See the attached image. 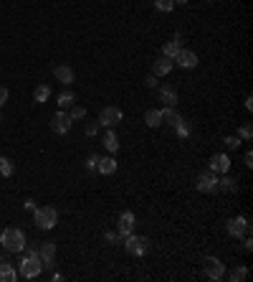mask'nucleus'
Listing matches in <instances>:
<instances>
[{"instance_id":"4c0bfd02","label":"nucleus","mask_w":253,"mask_h":282,"mask_svg":"<svg viewBox=\"0 0 253 282\" xmlns=\"http://www.w3.org/2000/svg\"><path fill=\"white\" fill-rule=\"evenodd\" d=\"M51 280H53V282H61V280H63V275H61V272H53V275H51Z\"/></svg>"},{"instance_id":"f03ea898","label":"nucleus","mask_w":253,"mask_h":282,"mask_svg":"<svg viewBox=\"0 0 253 282\" xmlns=\"http://www.w3.org/2000/svg\"><path fill=\"white\" fill-rule=\"evenodd\" d=\"M0 244H3V249L5 252H23V246H26V234L21 232V229H15V226H8L3 234H0Z\"/></svg>"},{"instance_id":"72a5a7b5","label":"nucleus","mask_w":253,"mask_h":282,"mask_svg":"<svg viewBox=\"0 0 253 282\" xmlns=\"http://www.w3.org/2000/svg\"><path fill=\"white\" fill-rule=\"evenodd\" d=\"M96 163H99V155H89V161H86V168H89V170H94V168H96Z\"/></svg>"},{"instance_id":"bb28decb","label":"nucleus","mask_w":253,"mask_h":282,"mask_svg":"<svg viewBox=\"0 0 253 282\" xmlns=\"http://www.w3.org/2000/svg\"><path fill=\"white\" fill-rule=\"evenodd\" d=\"M246 277H248V267H236V270L230 272V280L233 282H243Z\"/></svg>"},{"instance_id":"7ed1b4c3","label":"nucleus","mask_w":253,"mask_h":282,"mask_svg":"<svg viewBox=\"0 0 253 282\" xmlns=\"http://www.w3.org/2000/svg\"><path fill=\"white\" fill-rule=\"evenodd\" d=\"M33 221H35L38 229H53L56 221H59V211L53 206H41V208L33 211Z\"/></svg>"},{"instance_id":"58836bf2","label":"nucleus","mask_w":253,"mask_h":282,"mask_svg":"<svg viewBox=\"0 0 253 282\" xmlns=\"http://www.w3.org/2000/svg\"><path fill=\"white\" fill-rule=\"evenodd\" d=\"M0 262H5V257H3V254H0Z\"/></svg>"},{"instance_id":"423d86ee","label":"nucleus","mask_w":253,"mask_h":282,"mask_svg":"<svg viewBox=\"0 0 253 282\" xmlns=\"http://www.w3.org/2000/svg\"><path fill=\"white\" fill-rule=\"evenodd\" d=\"M203 270H205V277L208 280H223L225 277V267L218 257H205L203 259Z\"/></svg>"},{"instance_id":"7c9ffc66","label":"nucleus","mask_w":253,"mask_h":282,"mask_svg":"<svg viewBox=\"0 0 253 282\" xmlns=\"http://www.w3.org/2000/svg\"><path fill=\"white\" fill-rule=\"evenodd\" d=\"M119 239H122V237H119L117 232H106V234H104V242H106V244H114V242H119Z\"/></svg>"},{"instance_id":"cd10ccee","label":"nucleus","mask_w":253,"mask_h":282,"mask_svg":"<svg viewBox=\"0 0 253 282\" xmlns=\"http://www.w3.org/2000/svg\"><path fill=\"white\" fill-rule=\"evenodd\" d=\"M155 8L162 10V13H170L175 8V0H155Z\"/></svg>"},{"instance_id":"aec40b11","label":"nucleus","mask_w":253,"mask_h":282,"mask_svg":"<svg viewBox=\"0 0 253 282\" xmlns=\"http://www.w3.org/2000/svg\"><path fill=\"white\" fill-rule=\"evenodd\" d=\"M144 125L147 127H159L162 125V110H147L144 112Z\"/></svg>"},{"instance_id":"9d476101","label":"nucleus","mask_w":253,"mask_h":282,"mask_svg":"<svg viewBox=\"0 0 253 282\" xmlns=\"http://www.w3.org/2000/svg\"><path fill=\"white\" fill-rule=\"evenodd\" d=\"M71 122H74V120H71L66 112H56V115H53V120H51V130L56 132V135H66L71 130Z\"/></svg>"},{"instance_id":"0eeeda50","label":"nucleus","mask_w":253,"mask_h":282,"mask_svg":"<svg viewBox=\"0 0 253 282\" xmlns=\"http://www.w3.org/2000/svg\"><path fill=\"white\" fill-rule=\"evenodd\" d=\"M38 259L43 264V270H53L56 267V244L53 242H43L38 249Z\"/></svg>"},{"instance_id":"473e14b6","label":"nucleus","mask_w":253,"mask_h":282,"mask_svg":"<svg viewBox=\"0 0 253 282\" xmlns=\"http://www.w3.org/2000/svg\"><path fill=\"white\" fill-rule=\"evenodd\" d=\"M96 130H99V122H89V125H86V130H84V132H86L89 137H92V135H96Z\"/></svg>"},{"instance_id":"5701e85b","label":"nucleus","mask_w":253,"mask_h":282,"mask_svg":"<svg viewBox=\"0 0 253 282\" xmlns=\"http://www.w3.org/2000/svg\"><path fill=\"white\" fill-rule=\"evenodd\" d=\"M104 148L109 150V153H117V150H119V140H117V135H114L112 130L104 135Z\"/></svg>"},{"instance_id":"2eb2a0df","label":"nucleus","mask_w":253,"mask_h":282,"mask_svg":"<svg viewBox=\"0 0 253 282\" xmlns=\"http://www.w3.org/2000/svg\"><path fill=\"white\" fill-rule=\"evenodd\" d=\"M210 170L213 173H228L230 170V158L228 155H213L210 158Z\"/></svg>"},{"instance_id":"6e6552de","label":"nucleus","mask_w":253,"mask_h":282,"mask_svg":"<svg viewBox=\"0 0 253 282\" xmlns=\"http://www.w3.org/2000/svg\"><path fill=\"white\" fill-rule=\"evenodd\" d=\"M225 226H228V234H230V237H236V239H241L243 234H248V232H251V224H248V219H246V216L228 219V221H225Z\"/></svg>"},{"instance_id":"f704fd0d","label":"nucleus","mask_w":253,"mask_h":282,"mask_svg":"<svg viewBox=\"0 0 253 282\" xmlns=\"http://www.w3.org/2000/svg\"><path fill=\"white\" fill-rule=\"evenodd\" d=\"M5 102H8V89H5V86H0V107H3Z\"/></svg>"},{"instance_id":"a211bd4d","label":"nucleus","mask_w":253,"mask_h":282,"mask_svg":"<svg viewBox=\"0 0 253 282\" xmlns=\"http://www.w3.org/2000/svg\"><path fill=\"white\" fill-rule=\"evenodd\" d=\"M159 99L167 104V107H177V92L172 89V86H162L159 89Z\"/></svg>"},{"instance_id":"c9c22d12","label":"nucleus","mask_w":253,"mask_h":282,"mask_svg":"<svg viewBox=\"0 0 253 282\" xmlns=\"http://www.w3.org/2000/svg\"><path fill=\"white\" fill-rule=\"evenodd\" d=\"M144 84H147V86H157V77H155V74H150L147 79H144Z\"/></svg>"},{"instance_id":"20e7f679","label":"nucleus","mask_w":253,"mask_h":282,"mask_svg":"<svg viewBox=\"0 0 253 282\" xmlns=\"http://www.w3.org/2000/svg\"><path fill=\"white\" fill-rule=\"evenodd\" d=\"M124 249L132 257H142V254L150 252V239L139 237V234H129V237H124Z\"/></svg>"},{"instance_id":"4468645a","label":"nucleus","mask_w":253,"mask_h":282,"mask_svg":"<svg viewBox=\"0 0 253 282\" xmlns=\"http://www.w3.org/2000/svg\"><path fill=\"white\" fill-rule=\"evenodd\" d=\"M172 64H175L172 59H167V56H159V59L152 64V74H155V77H167V74L172 72Z\"/></svg>"},{"instance_id":"39448f33","label":"nucleus","mask_w":253,"mask_h":282,"mask_svg":"<svg viewBox=\"0 0 253 282\" xmlns=\"http://www.w3.org/2000/svg\"><path fill=\"white\" fill-rule=\"evenodd\" d=\"M195 188L200 191V193H215V191H218V173H213V170L197 173Z\"/></svg>"},{"instance_id":"ea45409f","label":"nucleus","mask_w":253,"mask_h":282,"mask_svg":"<svg viewBox=\"0 0 253 282\" xmlns=\"http://www.w3.org/2000/svg\"><path fill=\"white\" fill-rule=\"evenodd\" d=\"M0 120H3V117H0Z\"/></svg>"},{"instance_id":"c756f323","label":"nucleus","mask_w":253,"mask_h":282,"mask_svg":"<svg viewBox=\"0 0 253 282\" xmlns=\"http://www.w3.org/2000/svg\"><path fill=\"white\" fill-rule=\"evenodd\" d=\"M68 117L74 120V122H76V120H84V117H86V110H84V107H76V104H74V110L68 112Z\"/></svg>"},{"instance_id":"a878e982","label":"nucleus","mask_w":253,"mask_h":282,"mask_svg":"<svg viewBox=\"0 0 253 282\" xmlns=\"http://www.w3.org/2000/svg\"><path fill=\"white\" fill-rule=\"evenodd\" d=\"M0 173H3L5 178H10V175H13V163H10V158H0Z\"/></svg>"},{"instance_id":"ddd939ff","label":"nucleus","mask_w":253,"mask_h":282,"mask_svg":"<svg viewBox=\"0 0 253 282\" xmlns=\"http://www.w3.org/2000/svg\"><path fill=\"white\" fill-rule=\"evenodd\" d=\"M162 122H167L170 127H183L185 125V120H183V115H180L175 107H167V110H162Z\"/></svg>"},{"instance_id":"f8f14e48","label":"nucleus","mask_w":253,"mask_h":282,"mask_svg":"<svg viewBox=\"0 0 253 282\" xmlns=\"http://www.w3.org/2000/svg\"><path fill=\"white\" fill-rule=\"evenodd\" d=\"M132 232H134V214H132V211H124V214L119 216L117 234H119V237H129Z\"/></svg>"},{"instance_id":"393cba45","label":"nucleus","mask_w":253,"mask_h":282,"mask_svg":"<svg viewBox=\"0 0 253 282\" xmlns=\"http://www.w3.org/2000/svg\"><path fill=\"white\" fill-rule=\"evenodd\" d=\"M74 99H76V97L71 94V92H61L56 102H59V107H71V104H74Z\"/></svg>"},{"instance_id":"f3484780","label":"nucleus","mask_w":253,"mask_h":282,"mask_svg":"<svg viewBox=\"0 0 253 282\" xmlns=\"http://www.w3.org/2000/svg\"><path fill=\"white\" fill-rule=\"evenodd\" d=\"M53 74H56V79H59L61 84H71V81H74V69L66 66V64L56 66V69H53Z\"/></svg>"},{"instance_id":"b1692460","label":"nucleus","mask_w":253,"mask_h":282,"mask_svg":"<svg viewBox=\"0 0 253 282\" xmlns=\"http://www.w3.org/2000/svg\"><path fill=\"white\" fill-rule=\"evenodd\" d=\"M35 102L38 104H43V102H48V97H51V86L48 84H41V86H35Z\"/></svg>"},{"instance_id":"4be33fe9","label":"nucleus","mask_w":253,"mask_h":282,"mask_svg":"<svg viewBox=\"0 0 253 282\" xmlns=\"http://www.w3.org/2000/svg\"><path fill=\"white\" fill-rule=\"evenodd\" d=\"M218 191H225V193H236L238 191V183L228 178V175H223V178H218Z\"/></svg>"},{"instance_id":"f257e3e1","label":"nucleus","mask_w":253,"mask_h":282,"mask_svg":"<svg viewBox=\"0 0 253 282\" xmlns=\"http://www.w3.org/2000/svg\"><path fill=\"white\" fill-rule=\"evenodd\" d=\"M23 259H21V277H26V280H35L41 272H43V264H41V259H38V249H31V246H23Z\"/></svg>"},{"instance_id":"2f4dec72","label":"nucleus","mask_w":253,"mask_h":282,"mask_svg":"<svg viewBox=\"0 0 253 282\" xmlns=\"http://www.w3.org/2000/svg\"><path fill=\"white\" fill-rule=\"evenodd\" d=\"M251 135H253L251 125H243V127H241V132H238V137H241V140H251Z\"/></svg>"},{"instance_id":"e433bc0d","label":"nucleus","mask_w":253,"mask_h":282,"mask_svg":"<svg viewBox=\"0 0 253 282\" xmlns=\"http://www.w3.org/2000/svg\"><path fill=\"white\" fill-rule=\"evenodd\" d=\"M243 163H246L248 168L253 165V153H246V155H243Z\"/></svg>"},{"instance_id":"9b49d317","label":"nucleus","mask_w":253,"mask_h":282,"mask_svg":"<svg viewBox=\"0 0 253 282\" xmlns=\"http://www.w3.org/2000/svg\"><path fill=\"white\" fill-rule=\"evenodd\" d=\"M172 61H177V66H183V69H192V66H197V54L190 48H180Z\"/></svg>"},{"instance_id":"1a4fd4ad","label":"nucleus","mask_w":253,"mask_h":282,"mask_svg":"<svg viewBox=\"0 0 253 282\" xmlns=\"http://www.w3.org/2000/svg\"><path fill=\"white\" fill-rule=\"evenodd\" d=\"M119 122H122V110L119 107H104L99 112V125H104V127H114Z\"/></svg>"},{"instance_id":"412c9836","label":"nucleus","mask_w":253,"mask_h":282,"mask_svg":"<svg viewBox=\"0 0 253 282\" xmlns=\"http://www.w3.org/2000/svg\"><path fill=\"white\" fill-rule=\"evenodd\" d=\"M180 36H175V41H170V43H165L162 46V56H167V59H175L177 56V51H180Z\"/></svg>"},{"instance_id":"dca6fc26","label":"nucleus","mask_w":253,"mask_h":282,"mask_svg":"<svg viewBox=\"0 0 253 282\" xmlns=\"http://www.w3.org/2000/svg\"><path fill=\"white\" fill-rule=\"evenodd\" d=\"M18 280V272H15V267L5 259V262H0V282H15Z\"/></svg>"},{"instance_id":"6ab92c4d","label":"nucleus","mask_w":253,"mask_h":282,"mask_svg":"<svg viewBox=\"0 0 253 282\" xmlns=\"http://www.w3.org/2000/svg\"><path fill=\"white\" fill-rule=\"evenodd\" d=\"M96 170H99V173H104V175H112V173L117 170V161H114V158H99Z\"/></svg>"},{"instance_id":"c85d7f7f","label":"nucleus","mask_w":253,"mask_h":282,"mask_svg":"<svg viewBox=\"0 0 253 282\" xmlns=\"http://www.w3.org/2000/svg\"><path fill=\"white\" fill-rule=\"evenodd\" d=\"M223 145H225L228 150H236V148L241 145V137H233V135H228V137L223 140Z\"/></svg>"}]
</instances>
